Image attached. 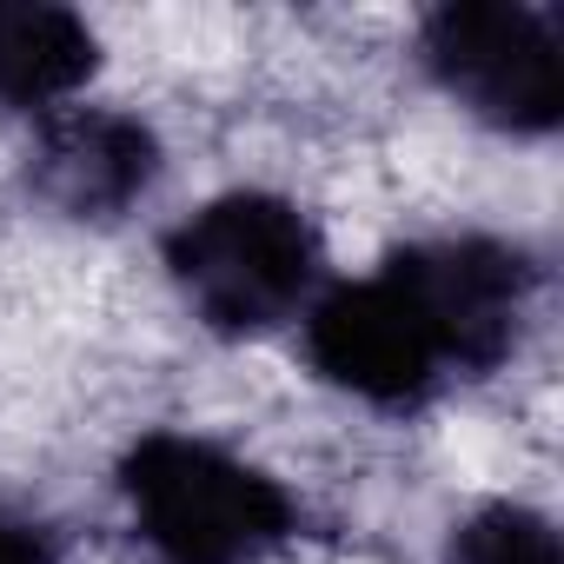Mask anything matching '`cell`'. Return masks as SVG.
I'll list each match as a JSON object with an SVG mask.
<instances>
[{"mask_svg": "<svg viewBox=\"0 0 564 564\" xmlns=\"http://www.w3.org/2000/svg\"><path fill=\"white\" fill-rule=\"evenodd\" d=\"M419 61L478 127L544 140L564 120L557 14L531 0H445L419 21Z\"/></svg>", "mask_w": 564, "mask_h": 564, "instance_id": "3", "label": "cell"}, {"mask_svg": "<svg viewBox=\"0 0 564 564\" xmlns=\"http://www.w3.org/2000/svg\"><path fill=\"white\" fill-rule=\"evenodd\" d=\"M113 485L133 538L160 564H272L300 538V498L199 432H140L120 452Z\"/></svg>", "mask_w": 564, "mask_h": 564, "instance_id": "1", "label": "cell"}, {"mask_svg": "<svg viewBox=\"0 0 564 564\" xmlns=\"http://www.w3.org/2000/svg\"><path fill=\"white\" fill-rule=\"evenodd\" d=\"M166 279L219 339H265L306 319L326 279V239L286 193L232 186L166 232Z\"/></svg>", "mask_w": 564, "mask_h": 564, "instance_id": "2", "label": "cell"}, {"mask_svg": "<svg viewBox=\"0 0 564 564\" xmlns=\"http://www.w3.org/2000/svg\"><path fill=\"white\" fill-rule=\"evenodd\" d=\"M100 67L87 14L54 0H0V113H61Z\"/></svg>", "mask_w": 564, "mask_h": 564, "instance_id": "7", "label": "cell"}, {"mask_svg": "<svg viewBox=\"0 0 564 564\" xmlns=\"http://www.w3.org/2000/svg\"><path fill=\"white\" fill-rule=\"evenodd\" d=\"M160 173L166 147L127 107H61L34 127L28 147V193L74 226L127 219L160 186Z\"/></svg>", "mask_w": 564, "mask_h": 564, "instance_id": "6", "label": "cell"}, {"mask_svg": "<svg viewBox=\"0 0 564 564\" xmlns=\"http://www.w3.org/2000/svg\"><path fill=\"white\" fill-rule=\"evenodd\" d=\"M379 272L419 313L445 379H485L518 352L524 319L538 306V279H544L531 246L498 232L412 239V246H392Z\"/></svg>", "mask_w": 564, "mask_h": 564, "instance_id": "4", "label": "cell"}, {"mask_svg": "<svg viewBox=\"0 0 564 564\" xmlns=\"http://www.w3.org/2000/svg\"><path fill=\"white\" fill-rule=\"evenodd\" d=\"M306 359L326 386L379 405V412H419L432 405L452 379L419 326V313L405 306V293L392 286L386 272L346 279V286H326L306 319Z\"/></svg>", "mask_w": 564, "mask_h": 564, "instance_id": "5", "label": "cell"}, {"mask_svg": "<svg viewBox=\"0 0 564 564\" xmlns=\"http://www.w3.org/2000/svg\"><path fill=\"white\" fill-rule=\"evenodd\" d=\"M438 564H564V538L538 505L491 498L452 524Z\"/></svg>", "mask_w": 564, "mask_h": 564, "instance_id": "8", "label": "cell"}, {"mask_svg": "<svg viewBox=\"0 0 564 564\" xmlns=\"http://www.w3.org/2000/svg\"><path fill=\"white\" fill-rule=\"evenodd\" d=\"M0 564H67L61 524L34 511H0Z\"/></svg>", "mask_w": 564, "mask_h": 564, "instance_id": "9", "label": "cell"}]
</instances>
